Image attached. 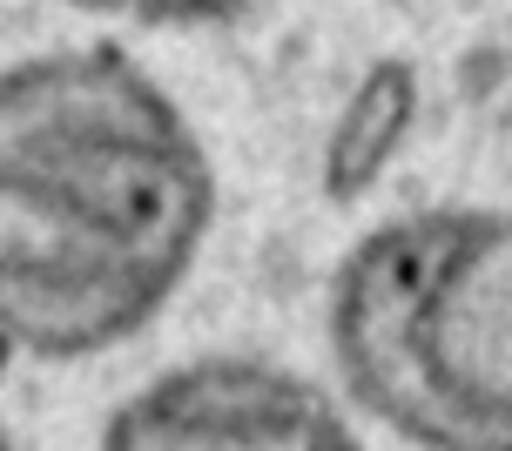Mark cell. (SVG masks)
I'll return each mask as SVG.
<instances>
[{
  "label": "cell",
  "instance_id": "obj_3",
  "mask_svg": "<svg viewBox=\"0 0 512 451\" xmlns=\"http://www.w3.org/2000/svg\"><path fill=\"white\" fill-rule=\"evenodd\" d=\"M102 451H364L310 377L256 357L176 364L108 418Z\"/></svg>",
  "mask_w": 512,
  "mask_h": 451
},
{
  "label": "cell",
  "instance_id": "obj_5",
  "mask_svg": "<svg viewBox=\"0 0 512 451\" xmlns=\"http://www.w3.org/2000/svg\"><path fill=\"white\" fill-rule=\"evenodd\" d=\"M0 451H14V445H7V425H0Z\"/></svg>",
  "mask_w": 512,
  "mask_h": 451
},
{
  "label": "cell",
  "instance_id": "obj_1",
  "mask_svg": "<svg viewBox=\"0 0 512 451\" xmlns=\"http://www.w3.org/2000/svg\"><path fill=\"white\" fill-rule=\"evenodd\" d=\"M216 216L182 108L115 48L0 68V344L95 357L176 297Z\"/></svg>",
  "mask_w": 512,
  "mask_h": 451
},
{
  "label": "cell",
  "instance_id": "obj_2",
  "mask_svg": "<svg viewBox=\"0 0 512 451\" xmlns=\"http://www.w3.org/2000/svg\"><path fill=\"white\" fill-rule=\"evenodd\" d=\"M331 357L418 451H512V216L418 209L337 263Z\"/></svg>",
  "mask_w": 512,
  "mask_h": 451
},
{
  "label": "cell",
  "instance_id": "obj_4",
  "mask_svg": "<svg viewBox=\"0 0 512 451\" xmlns=\"http://www.w3.org/2000/svg\"><path fill=\"white\" fill-rule=\"evenodd\" d=\"M75 7H95V14H122V21H223L250 0H75Z\"/></svg>",
  "mask_w": 512,
  "mask_h": 451
}]
</instances>
